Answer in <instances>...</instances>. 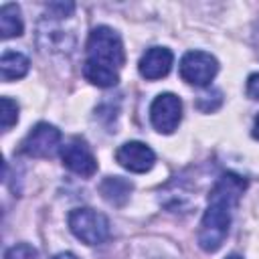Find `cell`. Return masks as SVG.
I'll list each match as a JSON object with an SVG mask.
<instances>
[{
	"mask_svg": "<svg viewBox=\"0 0 259 259\" xmlns=\"http://www.w3.org/2000/svg\"><path fill=\"white\" fill-rule=\"evenodd\" d=\"M245 186H247V180L233 172L223 174L214 182V186L208 194V206L202 214V221H200V227L196 233V241L202 251L212 253V251L221 249V245L225 243L229 229H231L233 210H235Z\"/></svg>",
	"mask_w": 259,
	"mask_h": 259,
	"instance_id": "6da1fadb",
	"label": "cell"
},
{
	"mask_svg": "<svg viewBox=\"0 0 259 259\" xmlns=\"http://www.w3.org/2000/svg\"><path fill=\"white\" fill-rule=\"evenodd\" d=\"M125 63L123 42L109 26H95L89 32L85 47L83 75L97 87H113L119 81L117 71Z\"/></svg>",
	"mask_w": 259,
	"mask_h": 259,
	"instance_id": "7a4b0ae2",
	"label": "cell"
},
{
	"mask_svg": "<svg viewBox=\"0 0 259 259\" xmlns=\"http://www.w3.org/2000/svg\"><path fill=\"white\" fill-rule=\"evenodd\" d=\"M71 233L85 245H101L109 237V221L93 208H75L69 212Z\"/></svg>",
	"mask_w": 259,
	"mask_h": 259,
	"instance_id": "3957f363",
	"label": "cell"
},
{
	"mask_svg": "<svg viewBox=\"0 0 259 259\" xmlns=\"http://www.w3.org/2000/svg\"><path fill=\"white\" fill-rule=\"evenodd\" d=\"M61 148V132L47 121L36 123L20 144V152L30 158H53Z\"/></svg>",
	"mask_w": 259,
	"mask_h": 259,
	"instance_id": "277c9868",
	"label": "cell"
},
{
	"mask_svg": "<svg viewBox=\"0 0 259 259\" xmlns=\"http://www.w3.org/2000/svg\"><path fill=\"white\" fill-rule=\"evenodd\" d=\"M219 71V63L210 53L204 51H188L180 59V77L196 87L208 85Z\"/></svg>",
	"mask_w": 259,
	"mask_h": 259,
	"instance_id": "5b68a950",
	"label": "cell"
},
{
	"mask_svg": "<svg viewBox=\"0 0 259 259\" xmlns=\"http://www.w3.org/2000/svg\"><path fill=\"white\" fill-rule=\"evenodd\" d=\"M182 119V101L174 93H160L150 105V121L160 134H172Z\"/></svg>",
	"mask_w": 259,
	"mask_h": 259,
	"instance_id": "8992f818",
	"label": "cell"
},
{
	"mask_svg": "<svg viewBox=\"0 0 259 259\" xmlns=\"http://www.w3.org/2000/svg\"><path fill=\"white\" fill-rule=\"evenodd\" d=\"M61 160H63V164L71 172H75L79 176L89 178V176H93L97 172V160H95V156L91 154L89 146L83 140H79V138H73L71 142H67L61 148Z\"/></svg>",
	"mask_w": 259,
	"mask_h": 259,
	"instance_id": "52a82bcc",
	"label": "cell"
},
{
	"mask_svg": "<svg viewBox=\"0 0 259 259\" xmlns=\"http://www.w3.org/2000/svg\"><path fill=\"white\" fill-rule=\"evenodd\" d=\"M115 160L125 170L142 174V172H148L154 166L156 154H154V150L150 146H146L142 142H125V144H121L117 148Z\"/></svg>",
	"mask_w": 259,
	"mask_h": 259,
	"instance_id": "ba28073f",
	"label": "cell"
},
{
	"mask_svg": "<svg viewBox=\"0 0 259 259\" xmlns=\"http://www.w3.org/2000/svg\"><path fill=\"white\" fill-rule=\"evenodd\" d=\"M172 61H174V55L170 49L166 47H152L148 49L140 63H138V71L144 79L148 81H156V79H162L170 73L172 69Z\"/></svg>",
	"mask_w": 259,
	"mask_h": 259,
	"instance_id": "9c48e42d",
	"label": "cell"
},
{
	"mask_svg": "<svg viewBox=\"0 0 259 259\" xmlns=\"http://www.w3.org/2000/svg\"><path fill=\"white\" fill-rule=\"evenodd\" d=\"M132 190H134V184L127 178H121V176H107L99 184L101 196L113 206H123L127 202Z\"/></svg>",
	"mask_w": 259,
	"mask_h": 259,
	"instance_id": "30bf717a",
	"label": "cell"
},
{
	"mask_svg": "<svg viewBox=\"0 0 259 259\" xmlns=\"http://www.w3.org/2000/svg\"><path fill=\"white\" fill-rule=\"evenodd\" d=\"M28 59L22 55V53H16V51H4L2 53V59H0V75H2V81H14V79H20L28 73Z\"/></svg>",
	"mask_w": 259,
	"mask_h": 259,
	"instance_id": "8fae6325",
	"label": "cell"
},
{
	"mask_svg": "<svg viewBox=\"0 0 259 259\" xmlns=\"http://www.w3.org/2000/svg\"><path fill=\"white\" fill-rule=\"evenodd\" d=\"M24 30L22 18H20V8L16 4H2L0 8V32L2 38H12L20 36Z\"/></svg>",
	"mask_w": 259,
	"mask_h": 259,
	"instance_id": "7c38bea8",
	"label": "cell"
},
{
	"mask_svg": "<svg viewBox=\"0 0 259 259\" xmlns=\"http://www.w3.org/2000/svg\"><path fill=\"white\" fill-rule=\"evenodd\" d=\"M40 34H38V38L42 40V38H47V42L42 45L47 51L51 49V51H71L73 47H75V36L71 34V32H63L61 28H55V26H51L47 32L45 30H38Z\"/></svg>",
	"mask_w": 259,
	"mask_h": 259,
	"instance_id": "4fadbf2b",
	"label": "cell"
},
{
	"mask_svg": "<svg viewBox=\"0 0 259 259\" xmlns=\"http://www.w3.org/2000/svg\"><path fill=\"white\" fill-rule=\"evenodd\" d=\"M0 103H2V113H0V117H2V132H8L18 121V105L10 97H2Z\"/></svg>",
	"mask_w": 259,
	"mask_h": 259,
	"instance_id": "5bb4252c",
	"label": "cell"
},
{
	"mask_svg": "<svg viewBox=\"0 0 259 259\" xmlns=\"http://www.w3.org/2000/svg\"><path fill=\"white\" fill-rule=\"evenodd\" d=\"M4 259H38V253L28 243H18L4 253Z\"/></svg>",
	"mask_w": 259,
	"mask_h": 259,
	"instance_id": "9a60e30c",
	"label": "cell"
},
{
	"mask_svg": "<svg viewBox=\"0 0 259 259\" xmlns=\"http://www.w3.org/2000/svg\"><path fill=\"white\" fill-rule=\"evenodd\" d=\"M49 10H53L55 14L53 16H57V18H65V16H69L73 10H75V4H71V2H53V4H49Z\"/></svg>",
	"mask_w": 259,
	"mask_h": 259,
	"instance_id": "2e32d148",
	"label": "cell"
},
{
	"mask_svg": "<svg viewBox=\"0 0 259 259\" xmlns=\"http://www.w3.org/2000/svg\"><path fill=\"white\" fill-rule=\"evenodd\" d=\"M247 95L251 99H259V73L249 75V79H247Z\"/></svg>",
	"mask_w": 259,
	"mask_h": 259,
	"instance_id": "e0dca14e",
	"label": "cell"
},
{
	"mask_svg": "<svg viewBox=\"0 0 259 259\" xmlns=\"http://www.w3.org/2000/svg\"><path fill=\"white\" fill-rule=\"evenodd\" d=\"M253 136L259 140V113H257V117H255V123H253Z\"/></svg>",
	"mask_w": 259,
	"mask_h": 259,
	"instance_id": "ac0fdd59",
	"label": "cell"
},
{
	"mask_svg": "<svg viewBox=\"0 0 259 259\" xmlns=\"http://www.w3.org/2000/svg\"><path fill=\"white\" fill-rule=\"evenodd\" d=\"M53 259H77L73 253H59V255H55Z\"/></svg>",
	"mask_w": 259,
	"mask_h": 259,
	"instance_id": "d6986e66",
	"label": "cell"
},
{
	"mask_svg": "<svg viewBox=\"0 0 259 259\" xmlns=\"http://www.w3.org/2000/svg\"><path fill=\"white\" fill-rule=\"evenodd\" d=\"M225 259H243V257H241V255H235V253H233V255H229V257H225Z\"/></svg>",
	"mask_w": 259,
	"mask_h": 259,
	"instance_id": "ffe728a7",
	"label": "cell"
},
{
	"mask_svg": "<svg viewBox=\"0 0 259 259\" xmlns=\"http://www.w3.org/2000/svg\"><path fill=\"white\" fill-rule=\"evenodd\" d=\"M257 51H259V49H257Z\"/></svg>",
	"mask_w": 259,
	"mask_h": 259,
	"instance_id": "44dd1931",
	"label": "cell"
}]
</instances>
